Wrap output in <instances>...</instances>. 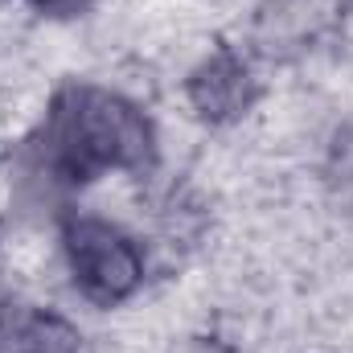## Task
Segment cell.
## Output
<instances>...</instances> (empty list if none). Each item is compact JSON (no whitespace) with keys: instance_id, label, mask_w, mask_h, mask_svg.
I'll list each match as a JSON object with an SVG mask.
<instances>
[{"instance_id":"6da1fadb","label":"cell","mask_w":353,"mask_h":353,"mask_svg":"<svg viewBox=\"0 0 353 353\" xmlns=\"http://www.w3.org/2000/svg\"><path fill=\"white\" fill-rule=\"evenodd\" d=\"M70 259H74V275L83 292L103 304L128 296L140 279L136 247L107 222H79L70 230Z\"/></svg>"},{"instance_id":"7a4b0ae2","label":"cell","mask_w":353,"mask_h":353,"mask_svg":"<svg viewBox=\"0 0 353 353\" xmlns=\"http://www.w3.org/2000/svg\"><path fill=\"white\" fill-rule=\"evenodd\" d=\"M79 337L58 316H25L4 333V353H74Z\"/></svg>"},{"instance_id":"3957f363","label":"cell","mask_w":353,"mask_h":353,"mask_svg":"<svg viewBox=\"0 0 353 353\" xmlns=\"http://www.w3.org/2000/svg\"><path fill=\"white\" fill-rule=\"evenodd\" d=\"M193 99H197L201 111H214V115L234 111L247 99V74H243V66H234V62H210L201 70V79L193 83Z\"/></svg>"},{"instance_id":"277c9868","label":"cell","mask_w":353,"mask_h":353,"mask_svg":"<svg viewBox=\"0 0 353 353\" xmlns=\"http://www.w3.org/2000/svg\"><path fill=\"white\" fill-rule=\"evenodd\" d=\"M41 4H62V0H41Z\"/></svg>"}]
</instances>
